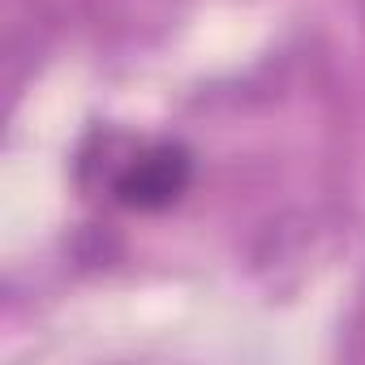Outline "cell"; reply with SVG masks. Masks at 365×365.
Wrapping results in <instances>:
<instances>
[{
  "label": "cell",
  "instance_id": "6da1fadb",
  "mask_svg": "<svg viewBox=\"0 0 365 365\" xmlns=\"http://www.w3.org/2000/svg\"><path fill=\"white\" fill-rule=\"evenodd\" d=\"M194 180V155L176 142H150L112 176V202L125 211H168Z\"/></svg>",
  "mask_w": 365,
  "mask_h": 365
}]
</instances>
